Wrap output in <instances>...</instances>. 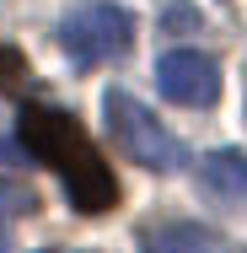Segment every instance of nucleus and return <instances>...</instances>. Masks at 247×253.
<instances>
[{
  "instance_id": "nucleus-2",
  "label": "nucleus",
  "mask_w": 247,
  "mask_h": 253,
  "mask_svg": "<svg viewBox=\"0 0 247 253\" xmlns=\"http://www.w3.org/2000/svg\"><path fill=\"white\" fill-rule=\"evenodd\" d=\"M102 119H107V135L118 140V151L135 156L140 167L150 172H177V167H188V146L150 113L140 97H129V92H102Z\"/></svg>"
},
{
  "instance_id": "nucleus-1",
  "label": "nucleus",
  "mask_w": 247,
  "mask_h": 253,
  "mask_svg": "<svg viewBox=\"0 0 247 253\" xmlns=\"http://www.w3.org/2000/svg\"><path fill=\"white\" fill-rule=\"evenodd\" d=\"M16 140H22V151L33 156V162H43V167L59 172L65 194H70V205L81 215H102V210L118 205V178L102 162V151L92 146V135L81 129L75 113L27 102L22 119H16Z\"/></svg>"
},
{
  "instance_id": "nucleus-11",
  "label": "nucleus",
  "mask_w": 247,
  "mask_h": 253,
  "mask_svg": "<svg viewBox=\"0 0 247 253\" xmlns=\"http://www.w3.org/2000/svg\"><path fill=\"white\" fill-rule=\"evenodd\" d=\"M0 151H5V140H0Z\"/></svg>"
},
{
  "instance_id": "nucleus-4",
  "label": "nucleus",
  "mask_w": 247,
  "mask_h": 253,
  "mask_svg": "<svg viewBox=\"0 0 247 253\" xmlns=\"http://www.w3.org/2000/svg\"><path fill=\"white\" fill-rule=\"evenodd\" d=\"M156 86L177 108H210L220 97V65L199 49H172V54H161V65H156Z\"/></svg>"
},
{
  "instance_id": "nucleus-8",
  "label": "nucleus",
  "mask_w": 247,
  "mask_h": 253,
  "mask_svg": "<svg viewBox=\"0 0 247 253\" xmlns=\"http://www.w3.org/2000/svg\"><path fill=\"white\" fill-rule=\"evenodd\" d=\"M27 81H33V70H27L22 49L0 43V86H5V92H27Z\"/></svg>"
},
{
  "instance_id": "nucleus-5",
  "label": "nucleus",
  "mask_w": 247,
  "mask_h": 253,
  "mask_svg": "<svg viewBox=\"0 0 247 253\" xmlns=\"http://www.w3.org/2000/svg\"><path fill=\"white\" fill-rule=\"evenodd\" d=\"M199 183L226 205L247 200V151H210L199 162Z\"/></svg>"
},
{
  "instance_id": "nucleus-6",
  "label": "nucleus",
  "mask_w": 247,
  "mask_h": 253,
  "mask_svg": "<svg viewBox=\"0 0 247 253\" xmlns=\"http://www.w3.org/2000/svg\"><path fill=\"white\" fill-rule=\"evenodd\" d=\"M140 253H231V248H226V237H220V232H210V226L172 221V226H156Z\"/></svg>"
},
{
  "instance_id": "nucleus-3",
  "label": "nucleus",
  "mask_w": 247,
  "mask_h": 253,
  "mask_svg": "<svg viewBox=\"0 0 247 253\" xmlns=\"http://www.w3.org/2000/svg\"><path fill=\"white\" fill-rule=\"evenodd\" d=\"M59 49L70 54L75 65H107V59H124L135 49V16L124 5H107L92 0L81 11H70L59 22Z\"/></svg>"
},
{
  "instance_id": "nucleus-7",
  "label": "nucleus",
  "mask_w": 247,
  "mask_h": 253,
  "mask_svg": "<svg viewBox=\"0 0 247 253\" xmlns=\"http://www.w3.org/2000/svg\"><path fill=\"white\" fill-rule=\"evenodd\" d=\"M33 210H38V194H33L27 183L0 178V226H5V221H16V215H33Z\"/></svg>"
},
{
  "instance_id": "nucleus-9",
  "label": "nucleus",
  "mask_w": 247,
  "mask_h": 253,
  "mask_svg": "<svg viewBox=\"0 0 247 253\" xmlns=\"http://www.w3.org/2000/svg\"><path fill=\"white\" fill-rule=\"evenodd\" d=\"M167 27H194L199 16H194V5H167V16H161Z\"/></svg>"
},
{
  "instance_id": "nucleus-10",
  "label": "nucleus",
  "mask_w": 247,
  "mask_h": 253,
  "mask_svg": "<svg viewBox=\"0 0 247 253\" xmlns=\"http://www.w3.org/2000/svg\"><path fill=\"white\" fill-rule=\"evenodd\" d=\"M0 253H11V243H5V237H0Z\"/></svg>"
}]
</instances>
